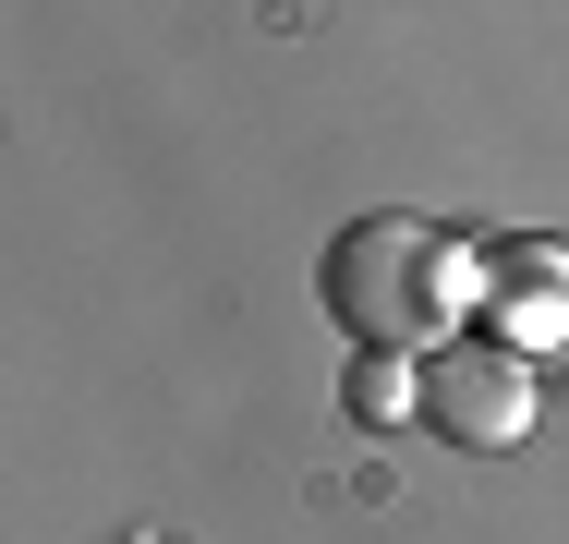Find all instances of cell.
Here are the masks:
<instances>
[{
  "mask_svg": "<svg viewBox=\"0 0 569 544\" xmlns=\"http://www.w3.org/2000/svg\"><path fill=\"white\" fill-rule=\"evenodd\" d=\"M472 339H497V351H569V242H533V230H509V242H485V315Z\"/></svg>",
  "mask_w": 569,
  "mask_h": 544,
  "instance_id": "obj_3",
  "label": "cell"
},
{
  "mask_svg": "<svg viewBox=\"0 0 569 544\" xmlns=\"http://www.w3.org/2000/svg\"><path fill=\"white\" fill-rule=\"evenodd\" d=\"M340 412L351 424H425V363H412V351H351L340 363Z\"/></svg>",
  "mask_w": 569,
  "mask_h": 544,
  "instance_id": "obj_4",
  "label": "cell"
},
{
  "mask_svg": "<svg viewBox=\"0 0 569 544\" xmlns=\"http://www.w3.org/2000/svg\"><path fill=\"white\" fill-rule=\"evenodd\" d=\"M316 291H328V315H340L351 351H412V363H437V351L472 339V315H485V254H472L460 230H437V218H412V206H376V218H351L340 242H328Z\"/></svg>",
  "mask_w": 569,
  "mask_h": 544,
  "instance_id": "obj_1",
  "label": "cell"
},
{
  "mask_svg": "<svg viewBox=\"0 0 569 544\" xmlns=\"http://www.w3.org/2000/svg\"><path fill=\"white\" fill-rule=\"evenodd\" d=\"M425 424L460 447H521L533 435V363L497 351V339H449L425 363Z\"/></svg>",
  "mask_w": 569,
  "mask_h": 544,
  "instance_id": "obj_2",
  "label": "cell"
}]
</instances>
